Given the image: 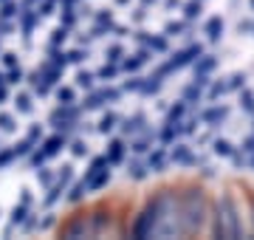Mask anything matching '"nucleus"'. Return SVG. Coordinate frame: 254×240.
I'll list each match as a JSON object with an SVG mask.
<instances>
[]
</instances>
